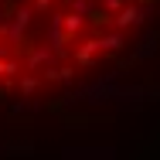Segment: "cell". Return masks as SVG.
<instances>
[{
    "label": "cell",
    "instance_id": "6da1fadb",
    "mask_svg": "<svg viewBox=\"0 0 160 160\" xmlns=\"http://www.w3.org/2000/svg\"><path fill=\"white\" fill-rule=\"evenodd\" d=\"M157 0H0V92L41 96L112 62Z\"/></svg>",
    "mask_w": 160,
    "mask_h": 160
}]
</instances>
